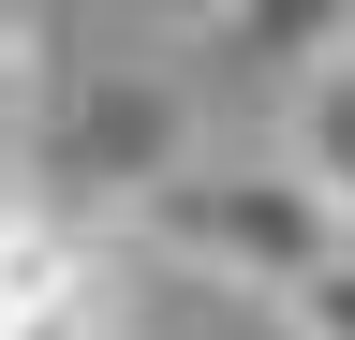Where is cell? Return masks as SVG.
Masks as SVG:
<instances>
[{"mask_svg": "<svg viewBox=\"0 0 355 340\" xmlns=\"http://www.w3.org/2000/svg\"><path fill=\"white\" fill-rule=\"evenodd\" d=\"M282 340H355V267H311L282 296Z\"/></svg>", "mask_w": 355, "mask_h": 340, "instance_id": "8", "label": "cell"}, {"mask_svg": "<svg viewBox=\"0 0 355 340\" xmlns=\"http://www.w3.org/2000/svg\"><path fill=\"white\" fill-rule=\"evenodd\" d=\"M340 267H355V222H340Z\"/></svg>", "mask_w": 355, "mask_h": 340, "instance_id": "9", "label": "cell"}, {"mask_svg": "<svg viewBox=\"0 0 355 340\" xmlns=\"http://www.w3.org/2000/svg\"><path fill=\"white\" fill-rule=\"evenodd\" d=\"M74 267H104V237H89V222H74V207L30 178L15 148H0V325H15V311H44Z\"/></svg>", "mask_w": 355, "mask_h": 340, "instance_id": "4", "label": "cell"}, {"mask_svg": "<svg viewBox=\"0 0 355 340\" xmlns=\"http://www.w3.org/2000/svg\"><path fill=\"white\" fill-rule=\"evenodd\" d=\"M282 163H296V178L355 222V60H326V74L282 104Z\"/></svg>", "mask_w": 355, "mask_h": 340, "instance_id": "5", "label": "cell"}, {"mask_svg": "<svg viewBox=\"0 0 355 340\" xmlns=\"http://www.w3.org/2000/svg\"><path fill=\"white\" fill-rule=\"evenodd\" d=\"M0 340H133V296H119V251H104V267H74L60 296H44V311H15Z\"/></svg>", "mask_w": 355, "mask_h": 340, "instance_id": "6", "label": "cell"}, {"mask_svg": "<svg viewBox=\"0 0 355 340\" xmlns=\"http://www.w3.org/2000/svg\"><path fill=\"white\" fill-rule=\"evenodd\" d=\"M326 60H355V0H207L193 15V74L252 104H296Z\"/></svg>", "mask_w": 355, "mask_h": 340, "instance_id": "3", "label": "cell"}, {"mask_svg": "<svg viewBox=\"0 0 355 340\" xmlns=\"http://www.w3.org/2000/svg\"><path fill=\"white\" fill-rule=\"evenodd\" d=\"M15 163L89 222V207H133L148 178H178V163H193V104H178L163 74H74V89L30 118Z\"/></svg>", "mask_w": 355, "mask_h": 340, "instance_id": "2", "label": "cell"}, {"mask_svg": "<svg viewBox=\"0 0 355 340\" xmlns=\"http://www.w3.org/2000/svg\"><path fill=\"white\" fill-rule=\"evenodd\" d=\"M119 222H133V251H163V267H193V281H237L266 311H282L311 267H340V207L311 193L282 148H193L178 178L133 193Z\"/></svg>", "mask_w": 355, "mask_h": 340, "instance_id": "1", "label": "cell"}, {"mask_svg": "<svg viewBox=\"0 0 355 340\" xmlns=\"http://www.w3.org/2000/svg\"><path fill=\"white\" fill-rule=\"evenodd\" d=\"M30 118H44V15L0 0V134H30Z\"/></svg>", "mask_w": 355, "mask_h": 340, "instance_id": "7", "label": "cell"}]
</instances>
